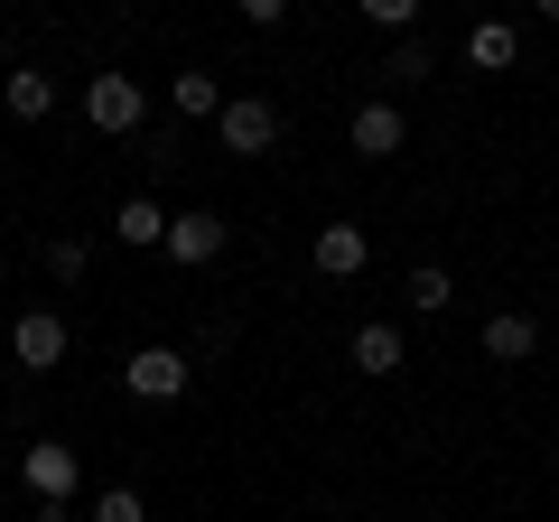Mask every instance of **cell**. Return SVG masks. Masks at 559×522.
Instances as JSON below:
<instances>
[{
    "instance_id": "1",
    "label": "cell",
    "mask_w": 559,
    "mask_h": 522,
    "mask_svg": "<svg viewBox=\"0 0 559 522\" xmlns=\"http://www.w3.org/2000/svg\"><path fill=\"white\" fill-rule=\"evenodd\" d=\"M215 141L234 150V159H261V150H280V103H261V94H224Z\"/></svg>"
},
{
    "instance_id": "2",
    "label": "cell",
    "mask_w": 559,
    "mask_h": 522,
    "mask_svg": "<svg viewBox=\"0 0 559 522\" xmlns=\"http://www.w3.org/2000/svg\"><path fill=\"white\" fill-rule=\"evenodd\" d=\"M84 121H94V131H140V121H150V94H140V75H84Z\"/></svg>"
},
{
    "instance_id": "3",
    "label": "cell",
    "mask_w": 559,
    "mask_h": 522,
    "mask_svg": "<svg viewBox=\"0 0 559 522\" xmlns=\"http://www.w3.org/2000/svg\"><path fill=\"white\" fill-rule=\"evenodd\" d=\"M345 141H355V159H401V150H411V121H401L392 94H373V103H355Z\"/></svg>"
},
{
    "instance_id": "4",
    "label": "cell",
    "mask_w": 559,
    "mask_h": 522,
    "mask_svg": "<svg viewBox=\"0 0 559 522\" xmlns=\"http://www.w3.org/2000/svg\"><path fill=\"white\" fill-rule=\"evenodd\" d=\"M66 345H75V336H66V318H57V308H20V318H10V355H20L28 373H57V364H66Z\"/></svg>"
},
{
    "instance_id": "5",
    "label": "cell",
    "mask_w": 559,
    "mask_h": 522,
    "mask_svg": "<svg viewBox=\"0 0 559 522\" xmlns=\"http://www.w3.org/2000/svg\"><path fill=\"white\" fill-rule=\"evenodd\" d=\"M121 392H131V402H178L187 392V355L178 345H140V355L121 364Z\"/></svg>"
},
{
    "instance_id": "6",
    "label": "cell",
    "mask_w": 559,
    "mask_h": 522,
    "mask_svg": "<svg viewBox=\"0 0 559 522\" xmlns=\"http://www.w3.org/2000/svg\"><path fill=\"white\" fill-rule=\"evenodd\" d=\"M20 476H28V495H38V503H66L84 485V458L66 439H38V448H20Z\"/></svg>"
},
{
    "instance_id": "7",
    "label": "cell",
    "mask_w": 559,
    "mask_h": 522,
    "mask_svg": "<svg viewBox=\"0 0 559 522\" xmlns=\"http://www.w3.org/2000/svg\"><path fill=\"white\" fill-rule=\"evenodd\" d=\"M224 242H234V224H224V215H178L159 252L178 261V271H205V261H224Z\"/></svg>"
},
{
    "instance_id": "8",
    "label": "cell",
    "mask_w": 559,
    "mask_h": 522,
    "mask_svg": "<svg viewBox=\"0 0 559 522\" xmlns=\"http://www.w3.org/2000/svg\"><path fill=\"white\" fill-rule=\"evenodd\" d=\"M401 364H411V336L392 318H364L355 327V373H401Z\"/></svg>"
},
{
    "instance_id": "9",
    "label": "cell",
    "mask_w": 559,
    "mask_h": 522,
    "mask_svg": "<svg viewBox=\"0 0 559 522\" xmlns=\"http://www.w3.org/2000/svg\"><path fill=\"white\" fill-rule=\"evenodd\" d=\"M0 103H10V121H47V112H57V75L10 66V75H0Z\"/></svg>"
},
{
    "instance_id": "10",
    "label": "cell",
    "mask_w": 559,
    "mask_h": 522,
    "mask_svg": "<svg viewBox=\"0 0 559 522\" xmlns=\"http://www.w3.org/2000/svg\"><path fill=\"white\" fill-rule=\"evenodd\" d=\"M364 261H373L364 224H318V271H326V281H355Z\"/></svg>"
},
{
    "instance_id": "11",
    "label": "cell",
    "mask_w": 559,
    "mask_h": 522,
    "mask_svg": "<svg viewBox=\"0 0 559 522\" xmlns=\"http://www.w3.org/2000/svg\"><path fill=\"white\" fill-rule=\"evenodd\" d=\"M168 224H178V215H168L159 197H121V215H112V234L131 242V252H159V242H168Z\"/></svg>"
},
{
    "instance_id": "12",
    "label": "cell",
    "mask_w": 559,
    "mask_h": 522,
    "mask_svg": "<svg viewBox=\"0 0 559 522\" xmlns=\"http://www.w3.org/2000/svg\"><path fill=\"white\" fill-rule=\"evenodd\" d=\"M466 57H476L485 75H503V66L522 57V38H513V20H476V28H466Z\"/></svg>"
},
{
    "instance_id": "13",
    "label": "cell",
    "mask_w": 559,
    "mask_h": 522,
    "mask_svg": "<svg viewBox=\"0 0 559 522\" xmlns=\"http://www.w3.org/2000/svg\"><path fill=\"white\" fill-rule=\"evenodd\" d=\"M532 345H540V327L522 318V308H503V318H485V355H495V364H522Z\"/></svg>"
},
{
    "instance_id": "14",
    "label": "cell",
    "mask_w": 559,
    "mask_h": 522,
    "mask_svg": "<svg viewBox=\"0 0 559 522\" xmlns=\"http://www.w3.org/2000/svg\"><path fill=\"white\" fill-rule=\"evenodd\" d=\"M401 299H411V308H419V318H448V308H457V281H448L439 261H419L411 281H401Z\"/></svg>"
},
{
    "instance_id": "15",
    "label": "cell",
    "mask_w": 559,
    "mask_h": 522,
    "mask_svg": "<svg viewBox=\"0 0 559 522\" xmlns=\"http://www.w3.org/2000/svg\"><path fill=\"white\" fill-rule=\"evenodd\" d=\"M168 94H178V112H187V121H215V112H224V84H215V75H178Z\"/></svg>"
},
{
    "instance_id": "16",
    "label": "cell",
    "mask_w": 559,
    "mask_h": 522,
    "mask_svg": "<svg viewBox=\"0 0 559 522\" xmlns=\"http://www.w3.org/2000/svg\"><path fill=\"white\" fill-rule=\"evenodd\" d=\"M355 10L373 28H392V38H411V28H419V0H355Z\"/></svg>"
},
{
    "instance_id": "17",
    "label": "cell",
    "mask_w": 559,
    "mask_h": 522,
    "mask_svg": "<svg viewBox=\"0 0 559 522\" xmlns=\"http://www.w3.org/2000/svg\"><path fill=\"white\" fill-rule=\"evenodd\" d=\"M382 75H392V84H419V75H429V47H419V38H392V57H382Z\"/></svg>"
},
{
    "instance_id": "18",
    "label": "cell",
    "mask_w": 559,
    "mask_h": 522,
    "mask_svg": "<svg viewBox=\"0 0 559 522\" xmlns=\"http://www.w3.org/2000/svg\"><path fill=\"white\" fill-rule=\"evenodd\" d=\"M94 522H150V503H140L131 485H103V495H94Z\"/></svg>"
},
{
    "instance_id": "19",
    "label": "cell",
    "mask_w": 559,
    "mask_h": 522,
    "mask_svg": "<svg viewBox=\"0 0 559 522\" xmlns=\"http://www.w3.org/2000/svg\"><path fill=\"white\" fill-rule=\"evenodd\" d=\"M38 261H47V281H84V242H75V234H57Z\"/></svg>"
},
{
    "instance_id": "20",
    "label": "cell",
    "mask_w": 559,
    "mask_h": 522,
    "mask_svg": "<svg viewBox=\"0 0 559 522\" xmlns=\"http://www.w3.org/2000/svg\"><path fill=\"white\" fill-rule=\"evenodd\" d=\"M242 20H252V28H280V20H289V0H242Z\"/></svg>"
},
{
    "instance_id": "21",
    "label": "cell",
    "mask_w": 559,
    "mask_h": 522,
    "mask_svg": "<svg viewBox=\"0 0 559 522\" xmlns=\"http://www.w3.org/2000/svg\"><path fill=\"white\" fill-rule=\"evenodd\" d=\"M540 20H559V0H540Z\"/></svg>"
},
{
    "instance_id": "22",
    "label": "cell",
    "mask_w": 559,
    "mask_h": 522,
    "mask_svg": "<svg viewBox=\"0 0 559 522\" xmlns=\"http://www.w3.org/2000/svg\"><path fill=\"white\" fill-rule=\"evenodd\" d=\"M0 75H10V47H0Z\"/></svg>"
}]
</instances>
